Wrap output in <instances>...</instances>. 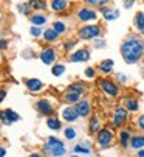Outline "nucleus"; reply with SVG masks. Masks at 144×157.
I'll use <instances>...</instances> for the list:
<instances>
[{
  "instance_id": "nucleus-1",
  "label": "nucleus",
  "mask_w": 144,
  "mask_h": 157,
  "mask_svg": "<svg viewBox=\"0 0 144 157\" xmlns=\"http://www.w3.org/2000/svg\"><path fill=\"white\" fill-rule=\"evenodd\" d=\"M119 50H121V56L126 64H136L139 62V59H142L144 55V40L139 34L130 33L123 40Z\"/></svg>"
},
{
  "instance_id": "nucleus-2",
  "label": "nucleus",
  "mask_w": 144,
  "mask_h": 157,
  "mask_svg": "<svg viewBox=\"0 0 144 157\" xmlns=\"http://www.w3.org/2000/svg\"><path fill=\"white\" fill-rule=\"evenodd\" d=\"M45 154H48L50 157H62L67 154V146L64 142H61L56 137H50L46 140L45 146H43Z\"/></svg>"
},
{
  "instance_id": "nucleus-3",
  "label": "nucleus",
  "mask_w": 144,
  "mask_h": 157,
  "mask_svg": "<svg viewBox=\"0 0 144 157\" xmlns=\"http://www.w3.org/2000/svg\"><path fill=\"white\" fill-rule=\"evenodd\" d=\"M98 87H99V90L104 95H107L110 98H116L119 95V92H121V90H119L118 82L113 81V79H110V78H101V79H98Z\"/></svg>"
},
{
  "instance_id": "nucleus-4",
  "label": "nucleus",
  "mask_w": 144,
  "mask_h": 157,
  "mask_svg": "<svg viewBox=\"0 0 144 157\" xmlns=\"http://www.w3.org/2000/svg\"><path fill=\"white\" fill-rule=\"evenodd\" d=\"M78 36L82 40H93V39L101 36V27L99 25H93V24H85L84 27L79 28Z\"/></svg>"
},
{
  "instance_id": "nucleus-5",
  "label": "nucleus",
  "mask_w": 144,
  "mask_h": 157,
  "mask_svg": "<svg viewBox=\"0 0 144 157\" xmlns=\"http://www.w3.org/2000/svg\"><path fill=\"white\" fill-rule=\"evenodd\" d=\"M96 142H98V146L99 148H109L113 142V132L109 129V128H102L96 132Z\"/></svg>"
},
{
  "instance_id": "nucleus-6",
  "label": "nucleus",
  "mask_w": 144,
  "mask_h": 157,
  "mask_svg": "<svg viewBox=\"0 0 144 157\" xmlns=\"http://www.w3.org/2000/svg\"><path fill=\"white\" fill-rule=\"evenodd\" d=\"M76 17L79 22H84V24H90V22H94L98 19V13H96L91 6H82L78 10Z\"/></svg>"
},
{
  "instance_id": "nucleus-7",
  "label": "nucleus",
  "mask_w": 144,
  "mask_h": 157,
  "mask_svg": "<svg viewBox=\"0 0 144 157\" xmlns=\"http://www.w3.org/2000/svg\"><path fill=\"white\" fill-rule=\"evenodd\" d=\"M127 120H129V110H127L124 106H118V107L113 110V115H112V123H113V126L119 128V126H123Z\"/></svg>"
},
{
  "instance_id": "nucleus-8",
  "label": "nucleus",
  "mask_w": 144,
  "mask_h": 157,
  "mask_svg": "<svg viewBox=\"0 0 144 157\" xmlns=\"http://www.w3.org/2000/svg\"><path fill=\"white\" fill-rule=\"evenodd\" d=\"M39 58H40V61H42L45 65H54L57 55H56V50H54V48L46 47V48H43V50L40 52Z\"/></svg>"
},
{
  "instance_id": "nucleus-9",
  "label": "nucleus",
  "mask_w": 144,
  "mask_h": 157,
  "mask_svg": "<svg viewBox=\"0 0 144 157\" xmlns=\"http://www.w3.org/2000/svg\"><path fill=\"white\" fill-rule=\"evenodd\" d=\"M61 117L62 120H65L67 123H75L79 118V114L76 110V106H67L61 110Z\"/></svg>"
},
{
  "instance_id": "nucleus-10",
  "label": "nucleus",
  "mask_w": 144,
  "mask_h": 157,
  "mask_svg": "<svg viewBox=\"0 0 144 157\" xmlns=\"http://www.w3.org/2000/svg\"><path fill=\"white\" fill-rule=\"evenodd\" d=\"M70 62H87L90 59V50L88 48H79L76 52H71L68 55Z\"/></svg>"
},
{
  "instance_id": "nucleus-11",
  "label": "nucleus",
  "mask_w": 144,
  "mask_h": 157,
  "mask_svg": "<svg viewBox=\"0 0 144 157\" xmlns=\"http://www.w3.org/2000/svg\"><path fill=\"white\" fill-rule=\"evenodd\" d=\"M36 109L40 112L42 115H48V117H51L53 112H54L53 104L48 101V100H37L36 101Z\"/></svg>"
},
{
  "instance_id": "nucleus-12",
  "label": "nucleus",
  "mask_w": 144,
  "mask_h": 157,
  "mask_svg": "<svg viewBox=\"0 0 144 157\" xmlns=\"http://www.w3.org/2000/svg\"><path fill=\"white\" fill-rule=\"evenodd\" d=\"M20 117L17 112L11 110V109H5V110H0V121H3L5 124H11L14 121H19Z\"/></svg>"
},
{
  "instance_id": "nucleus-13",
  "label": "nucleus",
  "mask_w": 144,
  "mask_h": 157,
  "mask_svg": "<svg viewBox=\"0 0 144 157\" xmlns=\"http://www.w3.org/2000/svg\"><path fill=\"white\" fill-rule=\"evenodd\" d=\"M76 106V110H78V114H79V117H82V118H87L90 114H91V103L88 101V100H81L78 104H75Z\"/></svg>"
},
{
  "instance_id": "nucleus-14",
  "label": "nucleus",
  "mask_w": 144,
  "mask_h": 157,
  "mask_svg": "<svg viewBox=\"0 0 144 157\" xmlns=\"http://www.w3.org/2000/svg\"><path fill=\"white\" fill-rule=\"evenodd\" d=\"M121 104H123L129 112H138V109H139V101H138L136 98H133V97H124V98L121 100Z\"/></svg>"
},
{
  "instance_id": "nucleus-15",
  "label": "nucleus",
  "mask_w": 144,
  "mask_h": 157,
  "mask_svg": "<svg viewBox=\"0 0 144 157\" xmlns=\"http://www.w3.org/2000/svg\"><path fill=\"white\" fill-rule=\"evenodd\" d=\"M101 14H102L104 20L112 22V20H116L119 17V10L110 8V6H104V8H101Z\"/></svg>"
},
{
  "instance_id": "nucleus-16",
  "label": "nucleus",
  "mask_w": 144,
  "mask_h": 157,
  "mask_svg": "<svg viewBox=\"0 0 144 157\" xmlns=\"http://www.w3.org/2000/svg\"><path fill=\"white\" fill-rule=\"evenodd\" d=\"M65 92H71V94H78V95H84L87 92V86L81 81H76V82H71L67 89Z\"/></svg>"
},
{
  "instance_id": "nucleus-17",
  "label": "nucleus",
  "mask_w": 144,
  "mask_h": 157,
  "mask_svg": "<svg viewBox=\"0 0 144 157\" xmlns=\"http://www.w3.org/2000/svg\"><path fill=\"white\" fill-rule=\"evenodd\" d=\"M113 67H115V61L113 59H102L98 65V70L102 75H110L113 72Z\"/></svg>"
},
{
  "instance_id": "nucleus-18",
  "label": "nucleus",
  "mask_w": 144,
  "mask_h": 157,
  "mask_svg": "<svg viewBox=\"0 0 144 157\" xmlns=\"http://www.w3.org/2000/svg\"><path fill=\"white\" fill-rule=\"evenodd\" d=\"M133 27L139 34H144V13L138 11L133 17Z\"/></svg>"
},
{
  "instance_id": "nucleus-19",
  "label": "nucleus",
  "mask_w": 144,
  "mask_h": 157,
  "mask_svg": "<svg viewBox=\"0 0 144 157\" xmlns=\"http://www.w3.org/2000/svg\"><path fill=\"white\" fill-rule=\"evenodd\" d=\"M68 3H70L68 0H51V2H50V8L54 13H62V11H65L68 8Z\"/></svg>"
},
{
  "instance_id": "nucleus-20",
  "label": "nucleus",
  "mask_w": 144,
  "mask_h": 157,
  "mask_svg": "<svg viewBox=\"0 0 144 157\" xmlns=\"http://www.w3.org/2000/svg\"><path fill=\"white\" fill-rule=\"evenodd\" d=\"M25 84H27L30 92H39V90L43 89V82L40 79H37V78H30V79L25 81Z\"/></svg>"
},
{
  "instance_id": "nucleus-21",
  "label": "nucleus",
  "mask_w": 144,
  "mask_h": 157,
  "mask_svg": "<svg viewBox=\"0 0 144 157\" xmlns=\"http://www.w3.org/2000/svg\"><path fill=\"white\" fill-rule=\"evenodd\" d=\"M75 152L76 154H85V155H91V143L90 142H81L78 145H75Z\"/></svg>"
},
{
  "instance_id": "nucleus-22",
  "label": "nucleus",
  "mask_w": 144,
  "mask_h": 157,
  "mask_svg": "<svg viewBox=\"0 0 144 157\" xmlns=\"http://www.w3.org/2000/svg\"><path fill=\"white\" fill-rule=\"evenodd\" d=\"M46 16L45 14H42V13H34V14H31L30 16V22L33 25H36V27H42V25H45L46 24Z\"/></svg>"
},
{
  "instance_id": "nucleus-23",
  "label": "nucleus",
  "mask_w": 144,
  "mask_h": 157,
  "mask_svg": "<svg viewBox=\"0 0 144 157\" xmlns=\"http://www.w3.org/2000/svg\"><path fill=\"white\" fill-rule=\"evenodd\" d=\"M59 36H61V34H59L53 27L43 30V39H45V42H54V40L59 39Z\"/></svg>"
},
{
  "instance_id": "nucleus-24",
  "label": "nucleus",
  "mask_w": 144,
  "mask_h": 157,
  "mask_svg": "<svg viewBox=\"0 0 144 157\" xmlns=\"http://www.w3.org/2000/svg\"><path fill=\"white\" fill-rule=\"evenodd\" d=\"M130 148L139 151L144 148V136H133L132 140H130Z\"/></svg>"
},
{
  "instance_id": "nucleus-25",
  "label": "nucleus",
  "mask_w": 144,
  "mask_h": 157,
  "mask_svg": "<svg viewBox=\"0 0 144 157\" xmlns=\"http://www.w3.org/2000/svg\"><path fill=\"white\" fill-rule=\"evenodd\" d=\"M130 140H132V137H130L129 131H121L119 132V145H121L123 148L130 146Z\"/></svg>"
},
{
  "instance_id": "nucleus-26",
  "label": "nucleus",
  "mask_w": 144,
  "mask_h": 157,
  "mask_svg": "<svg viewBox=\"0 0 144 157\" xmlns=\"http://www.w3.org/2000/svg\"><path fill=\"white\" fill-rule=\"evenodd\" d=\"M99 129H102L101 128V120H99V117H90V121H88V131L90 132H98Z\"/></svg>"
},
{
  "instance_id": "nucleus-27",
  "label": "nucleus",
  "mask_w": 144,
  "mask_h": 157,
  "mask_svg": "<svg viewBox=\"0 0 144 157\" xmlns=\"http://www.w3.org/2000/svg\"><path fill=\"white\" fill-rule=\"evenodd\" d=\"M81 97H82V95L71 94V92H65V94H64V100H65L68 104H78V103L81 101Z\"/></svg>"
},
{
  "instance_id": "nucleus-28",
  "label": "nucleus",
  "mask_w": 144,
  "mask_h": 157,
  "mask_svg": "<svg viewBox=\"0 0 144 157\" xmlns=\"http://www.w3.org/2000/svg\"><path fill=\"white\" fill-rule=\"evenodd\" d=\"M46 126L50 128L51 131H59V129L62 128L61 120L56 118V117H48V120H46Z\"/></svg>"
},
{
  "instance_id": "nucleus-29",
  "label": "nucleus",
  "mask_w": 144,
  "mask_h": 157,
  "mask_svg": "<svg viewBox=\"0 0 144 157\" xmlns=\"http://www.w3.org/2000/svg\"><path fill=\"white\" fill-rule=\"evenodd\" d=\"M110 2H112V0H85V3L90 5L91 8H104Z\"/></svg>"
},
{
  "instance_id": "nucleus-30",
  "label": "nucleus",
  "mask_w": 144,
  "mask_h": 157,
  "mask_svg": "<svg viewBox=\"0 0 144 157\" xmlns=\"http://www.w3.org/2000/svg\"><path fill=\"white\" fill-rule=\"evenodd\" d=\"M64 136H65L67 140H75V139L78 137V131H76L73 126H68V128L64 129Z\"/></svg>"
},
{
  "instance_id": "nucleus-31",
  "label": "nucleus",
  "mask_w": 144,
  "mask_h": 157,
  "mask_svg": "<svg viewBox=\"0 0 144 157\" xmlns=\"http://www.w3.org/2000/svg\"><path fill=\"white\" fill-rule=\"evenodd\" d=\"M59 34H65L67 33V24L65 22H62V20H56V22H53V25H51Z\"/></svg>"
},
{
  "instance_id": "nucleus-32",
  "label": "nucleus",
  "mask_w": 144,
  "mask_h": 157,
  "mask_svg": "<svg viewBox=\"0 0 144 157\" xmlns=\"http://www.w3.org/2000/svg\"><path fill=\"white\" fill-rule=\"evenodd\" d=\"M65 65L64 64H54L53 67H51V73H53V76H62L64 73H65Z\"/></svg>"
},
{
  "instance_id": "nucleus-33",
  "label": "nucleus",
  "mask_w": 144,
  "mask_h": 157,
  "mask_svg": "<svg viewBox=\"0 0 144 157\" xmlns=\"http://www.w3.org/2000/svg\"><path fill=\"white\" fill-rule=\"evenodd\" d=\"M30 5H31L33 10H36V11L46 10V3L43 2V0H30Z\"/></svg>"
},
{
  "instance_id": "nucleus-34",
  "label": "nucleus",
  "mask_w": 144,
  "mask_h": 157,
  "mask_svg": "<svg viewBox=\"0 0 144 157\" xmlns=\"http://www.w3.org/2000/svg\"><path fill=\"white\" fill-rule=\"evenodd\" d=\"M17 10H19L22 14L31 16V10H33V6L30 5V2H28V3H19V5H17Z\"/></svg>"
},
{
  "instance_id": "nucleus-35",
  "label": "nucleus",
  "mask_w": 144,
  "mask_h": 157,
  "mask_svg": "<svg viewBox=\"0 0 144 157\" xmlns=\"http://www.w3.org/2000/svg\"><path fill=\"white\" fill-rule=\"evenodd\" d=\"M30 34L33 36V37H40V36H43V30L40 28V27H36V25H33L31 28H30Z\"/></svg>"
},
{
  "instance_id": "nucleus-36",
  "label": "nucleus",
  "mask_w": 144,
  "mask_h": 157,
  "mask_svg": "<svg viewBox=\"0 0 144 157\" xmlns=\"http://www.w3.org/2000/svg\"><path fill=\"white\" fill-rule=\"evenodd\" d=\"M76 45H78V40H75V39L67 40V42L64 44V50H65V52H68V53H71V50H73Z\"/></svg>"
},
{
  "instance_id": "nucleus-37",
  "label": "nucleus",
  "mask_w": 144,
  "mask_h": 157,
  "mask_svg": "<svg viewBox=\"0 0 144 157\" xmlns=\"http://www.w3.org/2000/svg\"><path fill=\"white\" fill-rule=\"evenodd\" d=\"M93 47H94V48H104V47H105V40H104L102 37L93 39Z\"/></svg>"
},
{
  "instance_id": "nucleus-38",
  "label": "nucleus",
  "mask_w": 144,
  "mask_h": 157,
  "mask_svg": "<svg viewBox=\"0 0 144 157\" xmlns=\"http://www.w3.org/2000/svg\"><path fill=\"white\" fill-rule=\"evenodd\" d=\"M84 75H85V78H88V79H94V78H96V70L93 69V67H87L85 72H84Z\"/></svg>"
},
{
  "instance_id": "nucleus-39",
  "label": "nucleus",
  "mask_w": 144,
  "mask_h": 157,
  "mask_svg": "<svg viewBox=\"0 0 144 157\" xmlns=\"http://www.w3.org/2000/svg\"><path fill=\"white\" fill-rule=\"evenodd\" d=\"M116 81H118L119 84H127V82H129V76L124 75V73H118V75H116Z\"/></svg>"
},
{
  "instance_id": "nucleus-40",
  "label": "nucleus",
  "mask_w": 144,
  "mask_h": 157,
  "mask_svg": "<svg viewBox=\"0 0 144 157\" xmlns=\"http://www.w3.org/2000/svg\"><path fill=\"white\" fill-rule=\"evenodd\" d=\"M136 124H138V128H139L141 131H144V114L138 117V120H136Z\"/></svg>"
},
{
  "instance_id": "nucleus-41",
  "label": "nucleus",
  "mask_w": 144,
  "mask_h": 157,
  "mask_svg": "<svg viewBox=\"0 0 144 157\" xmlns=\"http://www.w3.org/2000/svg\"><path fill=\"white\" fill-rule=\"evenodd\" d=\"M133 3H135V0H124V6L129 10V8H132L133 6Z\"/></svg>"
},
{
  "instance_id": "nucleus-42",
  "label": "nucleus",
  "mask_w": 144,
  "mask_h": 157,
  "mask_svg": "<svg viewBox=\"0 0 144 157\" xmlns=\"http://www.w3.org/2000/svg\"><path fill=\"white\" fill-rule=\"evenodd\" d=\"M6 47H8V42H6V39H0V48L5 50Z\"/></svg>"
},
{
  "instance_id": "nucleus-43",
  "label": "nucleus",
  "mask_w": 144,
  "mask_h": 157,
  "mask_svg": "<svg viewBox=\"0 0 144 157\" xmlns=\"http://www.w3.org/2000/svg\"><path fill=\"white\" fill-rule=\"evenodd\" d=\"M5 97H6V92L3 90V89H0V103L5 100Z\"/></svg>"
},
{
  "instance_id": "nucleus-44",
  "label": "nucleus",
  "mask_w": 144,
  "mask_h": 157,
  "mask_svg": "<svg viewBox=\"0 0 144 157\" xmlns=\"http://www.w3.org/2000/svg\"><path fill=\"white\" fill-rule=\"evenodd\" d=\"M5 154H6V149H5V146H0V157H5Z\"/></svg>"
},
{
  "instance_id": "nucleus-45",
  "label": "nucleus",
  "mask_w": 144,
  "mask_h": 157,
  "mask_svg": "<svg viewBox=\"0 0 144 157\" xmlns=\"http://www.w3.org/2000/svg\"><path fill=\"white\" fill-rule=\"evenodd\" d=\"M138 157H144V148L138 151Z\"/></svg>"
},
{
  "instance_id": "nucleus-46",
  "label": "nucleus",
  "mask_w": 144,
  "mask_h": 157,
  "mask_svg": "<svg viewBox=\"0 0 144 157\" xmlns=\"http://www.w3.org/2000/svg\"><path fill=\"white\" fill-rule=\"evenodd\" d=\"M30 157H42V155L37 154V152H33V154H30Z\"/></svg>"
},
{
  "instance_id": "nucleus-47",
  "label": "nucleus",
  "mask_w": 144,
  "mask_h": 157,
  "mask_svg": "<svg viewBox=\"0 0 144 157\" xmlns=\"http://www.w3.org/2000/svg\"><path fill=\"white\" fill-rule=\"evenodd\" d=\"M68 157H81L79 154H73V155H68Z\"/></svg>"
},
{
  "instance_id": "nucleus-48",
  "label": "nucleus",
  "mask_w": 144,
  "mask_h": 157,
  "mask_svg": "<svg viewBox=\"0 0 144 157\" xmlns=\"http://www.w3.org/2000/svg\"><path fill=\"white\" fill-rule=\"evenodd\" d=\"M141 61H142V65H144V55H142V59Z\"/></svg>"
}]
</instances>
